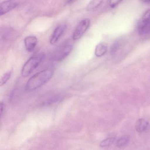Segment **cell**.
<instances>
[{"label":"cell","instance_id":"obj_1","mask_svg":"<svg viewBox=\"0 0 150 150\" xmlns=\"http://www.w3.org/2000/svg\"><path fill=\"white\" fill-rule=\"evenodd\" d=\"M53 71L51 69H46L35 74L27 81L26 89L29 91L36 90L46 84L51 79Z\"/></svg>","mask_w":150,"mask_h":150},{"label":"cell","instance_id":"obj_2","mask_svg":"<svg viewBox=\"0 0 150 150\" xmlns=\"http://www.w3.org/2000/svg\"><path fill=\"white\" fill-rule=\"evenodd\" d=\"M44 57V55L42 53H38L31 57L23 67L21 71L22 77H27L30 75L40 64Z\"/></svg>","mask_w":150,"mask_h":150},{"label":"cell","instance_id":"obj_3","mask_svg":"<svg viewBox=\"0 0 150 150\" xmlns=\"http://www.w3.org/2000/svg\"><path fill=\"white\" fill-rule=\"evenodd\" d=\"M73 49V45L69 42L65 43L59 46L53 53L52 59L55 61H62L70 54Z\"/></svg>","mask_w":150,"mask_h":150},{"label":"cell","instance_id":"obj_4","mask_svg":"<svg viewBox=\"0 0 150 150\" xmlns=\"http://www.w3.org/2000/svg\"><path fill=\"white\" fill-rule=\"evenodd\" d=\"M137 30L140 35L150 34V9L144 13L139 22Z\"/></svg>","mask_w":150,"mask_h":150},{"label":"cell","instance_id":"obj_5","mask_svg":"<svg viewBox=\"0 0 150 150\" xmlns=\"http://www.w3.org/2000/svg\"><path fill=\"white\" fill-rule=\"evenodd\" d=\"M90 25V20L86 19L81 21L77 26L73 34L72 38L74 40L80 39L88 30Z\"/></svg>","mask_w":150,"mask_h":150},{"label":"cell","instance_id":"obj_6","mask_svg":"<svg viewBox=\"0 0 150 150\" xmlns=\"http://www.w3.org/2000/svg\"><path fill=\"white\" fill-rule=\"evenodd\" d=\"M21 0H6L3 1L0 6V15H4L16 8L20 5Z\"/></svg>","mask_w":150,"mask_h":150},{"label":"cell","instance_id":"obj_7","mask_svg":"<svg viewBox=\"0 0 150 150\" xmlns=\"http://www.w3.org/2000/svg\"><path fill=\"white\" fill-rule=\"evenodd\" d=\"M67 29V26L64 24L58 26L53 31L50 39L51 44L54 45L58 42Z\"/></svg>","mask_w":150,"mask_h":150},{"label":"cell","instance_id":"obj_8","mask_svg":"<svg viewBox=\"0 0 150 150\" xmlns=\"http://www.w3.org/2000/svg\"><path fill=\"white\" fill-rule=\"evenodd\" d=\"M24 41L26 50L28 52L33 51L37 44V38L34 36H29L26 37Z\"/></svg>","mask_w":150,"mask_h":150},{"label":"cell","instance_id":"obj_9","mask_svg":"<svg viewBox=\"0 0 150 150\" xmlns=\"http://www.w3.org/2000/svg\"><path fill=\"white\" fill-rule=\"evenodd\" d=\"M149 126V123L148 121L143 118H140L136 122L135 129L137 132L142 133L147 129Z\"/></svg>","mask_w":150,"mask_h":150},{"label":"cell","instance_id":"obj_10","mask_svg":"<svg viewBox=\"0 0 150 150\" xmlns=\"http://www.w3.org/2000/svg\"><path fill=\"white\" fill-rule=\"evenodd\" d=\"M108 51V45L104 43H100L96 45L95 50V54L97 57H101L105 55Z\"/></svg>","mask_w":150,"mask_h":150},{"label":"cell","instance_id":"obj_11","mask_svg":"<svg viewBox=\"0 0 150 150\" xmlns=\"http://www.w3.org/2000/svg\"><path fill=\"white\" fill-rule=\"evenodd\" d=\"M103 0H92L88 4L86 9L88 11H92L95 10L102 4Z\"/></svg>","mask_w":150,"mask_h":150},{"label":"cell","instance_id":"obj_12","mask_svg":"<svg viewBox=\"0 0 150 150\" xmlns=\"http://www.w3.org/2000/svg\"><path fill=\"white\" fill-rule=\"evenodd\" d=\"M130 138L127 136H124L117 140L116 143L117 146L119 148L124 147L126 146L129 142Z\"/></svg>","mask_w":150,"mask_h":150},{"label":"cell","instance_id":"obj_13","mask_svg":"<svg viewBox=\"0 0 150 150\" xmlns=\"http://www.w3.org/2000/svg\"><path fill=\"white\" fill-rule=\"evenodd\" d=\"M12 73H13V71H9L6 72L4 74V75L1 78V79L0 86H1L5 85L8 82V81L9 80V79L11 78Z\"/></svg>","mask_w":150,"mask_h":150},{"label":"cell","instance_id":"obj_14","mask_svg":"<svg viewBox=\"0 0 150 150\" xmlns=\"http://www.w3.org/2000/svg\"><path fill=\"white\" fill-rule=\"evenodd\" d=\"M115 140V138L114 137L106 139L100 142V146L101 147H108V146H110L114 143Z\"/></svg>","mask_w":150,"mask_h":150},{"label":"cell","instance_id":"obj_15","mask_svg":"<svg viewBox=\"0 0 150 150\" xmlns=\"http://www.w3.org/2000/svg\"><path fill=\"white\" fill-rule=\"evenodd\" d=\"M119 44L118 42H115L110 48V53L111 55H115L117 52L119 47Z\"/></svg>","mask_w":150,"mask_h":150},{"label":"cell","instance_id":"obj_16","mask_svg":"<svg viewBox=\"0 0 150 150\" xmlns=\"http://www.w3.org/2000/svg\"><path fill=\"white\" fill-rule=\"evenodd\" d=\"M123 0H110V6L111 8H115Z\"/></svg>","mask_w":150,"mask_h":150},{"label":"cell","instance_id":"obj_17","mask_svg":"<svg viewBox=\"0 0 150 150\" xmlns=\"http://www.w3.org/2000/svg\"><path fill=\"white\" fill-rule=\"evenodd\" d=\"M5 106L4 103L1 102V117H2V115H3V112L5 110Z\"/></svg>","mask_w":150,"mask_h":150},{"label":"cell","instance_id":"obj_18","mask_svg":"<svg viewBox=\"0 0 150 150\" xmlns=\"http://www.w3.org/2000/svg\"><path fill=\"white\" fill-rule=\"evenodd\" d=\"M77 0H67L66 2V5H71L74 2H75Z\"/></svg>","mask_w":150,"mask_h":150},{"label":"cell","instance_id":"obj_19","mask_svg":"<svg viewBox=\"0 0 150 150\" xmlns=\"http://www.w3.org/2000/svg\"><path fill=\"white\" fill-rule=\"evenodd\" d=\"M142 2H144V3H150V0H140Z\"/></svg>","mask_w":150,"mask_h":150}]
</instances>
